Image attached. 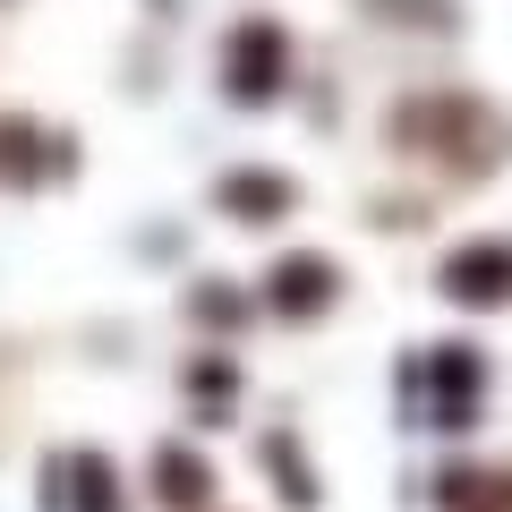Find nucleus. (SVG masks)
Returning <instances> with one entry per match:
<instances>
[{
  "mask_svg": "<svg viewBox=\"0 0 512 512\" xmlns=\"http://www.w3.org/2000/svg\"><path fill=\"white\" fill-rule=\"evenodd\" d=\"M393 137H402V146H427L444 171H487L495 154H504V120H495L487 103H470V94H419V103L393 120Z\"/></svg>",
  "mask_w": 512,
  "mask_h": 512,
  "instance_id": "nucleus-1",
  "label": "nucleus"
},
{
  "mask_svg": "<svg viewBox=\"0 0 512 512\" xmlns=\"http://www.w3.org/2000/svg\"><path fill=\"white\" fill-rule=\"evenodd\" d=\"M282 77H291V35L274 18H239L222 43V94L231 103H274Z\"/></svg>",
  "mask_w": 512,
  "mask_h": 512,
  "instance_id": "nucleus-2",
  "label": "nucleus"
},
{
  "mask_svg": "<svg viewBox=\"0 0 512 512\" xmlns=\"http://www.w3.org/2000/svg\"><path fill=\"white\" fill-rule=\"evenodd\" d=\"M410 384H427L419 410L436 427H470L478 419V384H487V359L461 350V342H444V350H427V359H410Z\"/></svg>",
  "mask_w": 512,
  "mask_h": 512,
  "instance_id": "nucleus-3",
  "label": "nucleus"
},
{
  "mask_svg": "<svg viewBox=\"0 0 512 512\" xmlns=\"http://www.w3.org/2000/svg\"><path fill=\"white\" fill-rule=\"evenodd\" d=\"M444 299H461V308H504L512 299V248L504 239H478V248L444 256Z\"/></svg>",
  "mask_w": 512,
  "mask_h": 512,
  "instance_id": "nucleus-4",
  "label": "nucleus"
},
{
  "mask_svg": "<svg viewBox=\"0 0 512 512\" xmlns=\"http://www.w3.org/2000/svg\"><path fill=\"white\" fill-rule=\"evenodd\" d=\"M43 512H120V487H111L103 453H69L43 470Z\"/></svg>",
  "mask_w": 512,
  "mask_h": 512,
  "instance_id": "nucleus-5",
  "label": "nucleus"
},
{
  "mask_svg": "<svg viewBox=\"0 0 512 512\" xmlns=\"http://www.w3.org/2000/svg\"><path fill=\"white\" fill-rule=\"evenodd\" d=\"M333 291H342V274H333L325 256H282L274 274H265V308L274 316H316V308H333Z\"/></svg>",
  "mask_w": 512,
  "mask_h": 512,
  "instance_id": "nucleus-6",
  "label": "nucleus"
},
{
  "mask_svg": "<svg viewBox=\"0 0 512 512\" xmlns=\"http://www.w3.org/2000/svg\"><path fill=\"white\" fill-rule=\"evenodd\" d=\"M154 495H163L171 512H197L205 495H214V470H205L188 444H163V453H154Z\"/></svg>",
  "mask_w": 512,
  "mask_h": 512,
  "instance_id": "nucleus-7",
  "label": "nucleus"
},
{
  "mask_svg": "<svg viewBox=\"0 0 512 512\" xmlns=\"http://www.w3.org/2000/svg\"><path fill=\"white\" fill-rule=\"evenodd\" d=\"M222 214H239V222L291 214V180H282V171H231V180H222Z\"/></svg>",
  "mask_w": 512,
  "mask_h": 512,
  "instance_id": "nucleus-8",
  "label": "nucleus"
},
{
  "mask_svg": "<svg viewBox=\"0 0 512 512\" xmlns=\"http://www.w3.org/2000/svg\"><path fill=\"white\" fill-rule=\"evenodd\" d=\"M436 495H444V512H512V478H487V470H444L436 478Z\"/></svg>",
  "mask_w": 512,
  "mask_h": 512,
  "instance_id": "nucleus-9",
  "label": "nucleus"
},
{
  "mask_svg": "<svg viewBox=\"0 0 512 512\" xmlns=\"http://www.w3.org/2000/svg\"><path fill=\"white\" fill-rule=\"evenodd\" d=\"M265 470H274V487H282V495H291V504H299V512H308V504H316V495H325V487H316V478H308V461H299V444H291V436H282V427H274V436H265Z\"/></svg>",
  "mask_w": 512,
  "mask_h": 512,
  "instance_id": "nucleus-10",
  "label": "nucleus"
},
{
  "mask_svg": "<svg viewBox=\"0 0 512 512\" xmlns=\"http://www.w3.org/2000/svg\"><path fill=\"white\" fill-rule=\"evenodd\" d=\"M0 163L18 171V180H35V171H43V163H52V154H43V146H35V128H26V120H0Z\"/></svg>",
  "mask_w": 512,
  "mask_h": 512,
  "instance_id": "nucleus-11",
  "label": "nucleus"
},
{
  "mask_svg": "<svg viewBox=\"0 0 512 512\" xmlns=\"http://www.w3.org/2000/svg\"><path fill=\"white\" fill-rule=\"evenodd\" d=\"M188 384H197V393H205V410H231V359H197V367H188Z\"/></svg>",
  "mask_w": 512,
  "mask_h": 512,
  "instance_id": "nucleus-12",
  "label": "nucleus"
}]
</instances>
